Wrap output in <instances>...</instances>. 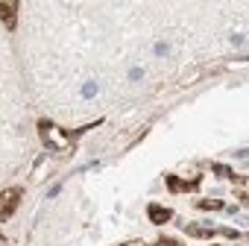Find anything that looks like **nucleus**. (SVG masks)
Returning a JSON list of instances; mask_svg holds the SVG:
<instances>
[{
  "label": "nucleus",
  "instance_id": "1",
  "mask_svg": "<svg viewBox=\"0 0 249 246\" xmlns=\"http://www.w3.org/2000/svg\"><path fill=\"white\" fill-rule=\"evenodd\" d=\"M21 196H24V191H21V188H6L3 193H0V220H9V217L15 214V208H18Z\"/></svg>",
  "mask_w": 249,
  "mask_h": 246
},
{
  "label": "nucleus",
  "instance_id": "2",
  "mask_svg": "<svg viewBox=\"0 0 249 246\" xmlns=\"http://www.w3.org/2000/svg\"><path fill=\"white\" fill-rule=\"evenodd\" d=\"M147 214H150V220H153L156 226H161V223H167V220H170V208H161V205H150V208H147Z\"/></svg>",
  "mask_w": 249,
  "mask_h": 246
},
{
  "label": "nucleus",
  "instance_id": "3",
  "mask_svg": "<svg viewBox=\"0 0 249 246\" xmlns=\"http://www.w3.org/2000/svg\"><path fill=\"white\" fill-rule=\"evenodd\" d=\"M15 12H18V3H0V18L6 21V27H15Z\"/></svg>",
  "mask_w": 249,
  "mask_h": 246
},
{
  "label": "nucleus",
  "instance_id": "4",
  "mask_svg": "<svg viewBox=\"0 0 249 246\" xmlns=\"http://www.w3.org/2000/svg\"><path fill=\"white\" fill-rule=\"evenodd\" d=\"M167 188H170V191H176V193H182V191H194V188H196V182H179L176 176H167Z\"/></svg>",
  "mask_w": 249,
  "mask_h": 246
},
{
  "label": "nucleus",
  "instance_id": "5",
  "mask_svg": "<svg viewBox=\"0 0 249 246\" xmlns=\"http://www.w3.org/2000/svg\"><path fill=\"white\" fill-rule=\"evenodd\" d=\"M199 205H202V208H220V202H211V199H202Z\"/></svg>",
  "mask_w": 249,
  "mask_h": 246
},
{
  "label": "nucleus",
  "instance_id": "6",
  "mask_svg": "<svg viewBox=\"0 0 249 246\" xmlns=\"http://www.w3.org/2000/svg\"><path fill=\"white\" fill-rule=\"evenodd\" d=\"M123 246H144L141 240H132V243H123Z\"/></svg>",
  "mask_w": 249,
  "mask_h": 246
}]
</instances>
